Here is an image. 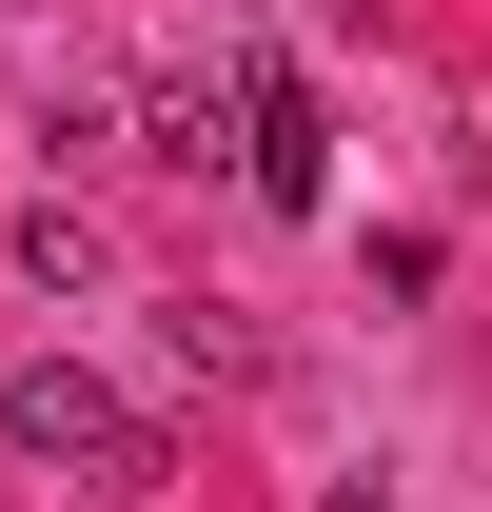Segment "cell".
Here are the masks:
<instances>
[{"mask_svg":"<svg viewBox=\"0 0 492 512\" xmlns=\"http://www.w3.org/2000/svg\"><path fill=\"white\" fill-rule=\"evenodd\" d=\"M0 473H79V493H158V414L79 355H20L0 375Z\"/></svg>","mask_w":492,"mask_h":512,"instance_id":"6da1fadb","label":"cell"},{"mask_svg":"<svg viewBox=\"0 0 492 512\" xmlns=\"http://www.w3.org/2000/svg\"><path fill=\"white\" fill-rule=\"evenodd\" d=\"M237 197L256 217H315V197H335V119H315L296 60H237Z\"/></svg>","mask_w":492,"mask_h":512,"instance_id":"7a4b0ae2","label":"cell"},{"mask_svg":"<svg viewBox=\"0 0 492 512\" xmlns=\"http://www.w3.org/2000/svg\"><path fill=\"white\" fill-rule=\"evenodd\" d=\"M138 158L158 178H237V60H158L138 79Z\"/></svg>","mask_w":492,"mask_h":512,"instance_id":"3957f363","label":"cell"}]
</instances>
